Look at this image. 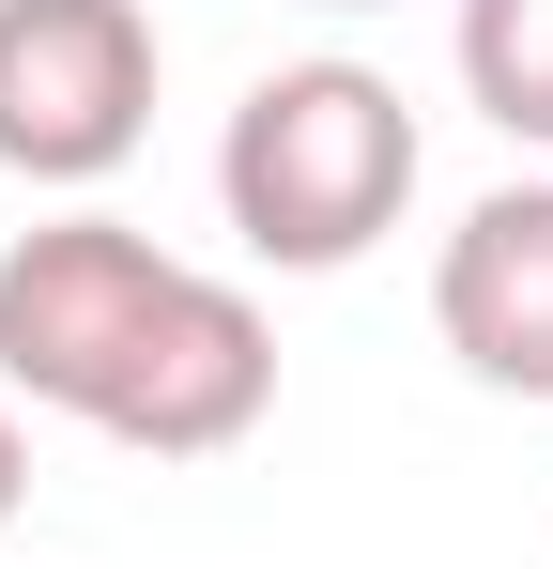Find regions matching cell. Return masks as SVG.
<instances>
[{
  "mask_svg": "<svg viewBox=\"0 0 553 569\" xmlns=\"http://www.w3.org/2000/svg\"><path fill=\"white\" fill-rule=\"evenodd\" d=\"M0 400L78 416L123 462H231L276 416V323L170 262L139 216H31L0 247Z\"/></svg>",
  "mask_w": 553,
  "mask_h": 569,
  "instance_id": "1",
  "label": "cell"
},
{
  "mask_svg": "<svg viewBox=\"0 0 553 569\" xmlns=\"http://www.w3.org/2000/svg\"><path fill=\"white\" fill-rule=\"evenodd\" d=\"M400 200H415V108L384 62H276L247 78L231 108V139H215V216H231V247L276 262V278H339L369 262L384 231H400Z\"/></svg>",
  "mask_w": 553,
  "mask_h": 569,
  "instance_id": "2",
  "label": "cell"
},
{
  "mask_svg": "<svg viewBox=\"0 0 553 569\" xmlns=\"http://www.w3.org/2000/svg\"><path fill=\"white\" fill-rule=\"evenodd\" d=\"M431 339L461 355V385L553 400V170L539 186H492L431 247Z\"/></svg>",
  "mask_w": 553,
  "mask_h": 569,
  "instance_id": "4",
  "label": "cell"
},
{
  "mask_svg": "<svg viewBox=\"0 0 553 569\" xmlns=\"http://www.w3.org/2000/svg\"><path fill=\"white\" fill-rule=\"evenodd\" d=\"M154 16L139 0H0V170L16 186H108L154 139Z\"/></svg>",
  "mask_w": 553,
  "mask_h": 569,
  "instance_id": "3",
  "label": "cell"
},
{
  "mask_svg": "<svg viewBox=\"0 0 553 569\" xmlns=\"http://www.w3.org/2000/svg\"><path fill=\"white\" fill-rule=\"evenodd\" d=\"M308 16H369V0H308Z\"/></svg>",
  "mask_w": 553,
  "mask_h": 569,
  "instance_id": "7",
  "label": "cell"
},
{
  "mask_svg": "<svg viewBox=\"0 0 553 569\" xmlns=\"http://www.w3.org/2000/svg\"><path fill=\"white\" fill-rule=\"evenodd\" d=\"M31 508V431H16V400H0V523Z\"/></svg>",
  "mask_w": 553,
  "mask_h": 569,
  "instance_id": "6",
  "label": "cell"
},
{
  "mask_svg": "<svg viewBox=\"0 0 553 569\" xmlns=\"http://www.w3.org/2000/svg\"><path fill=\"white\" fill-rule=\"evenodd\" d=\"M461 93H476V123L492 139H523V154H553V0H461Z\"/></svg>",
  "mask_w": 553,
  "mask_h": 569,
  "instance_id": "5",
  "label": "cell"
}]
</instances>
